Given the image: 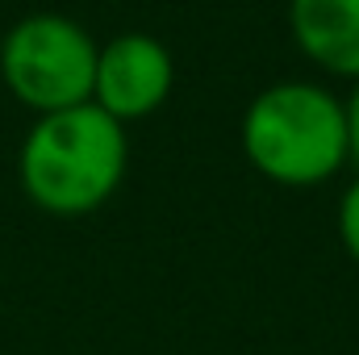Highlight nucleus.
<instances>
[{
	"label": "nucleus",
	"mask_w": 359,
	"mask_h": 355,
	"mask_svg": "<svg viewBox=\"0 0 359 355\" xmlns=\"http://www.w3.org/2000/svg\"><path fill=\"white\" fill-rule=\"evenodd\" d=\"M130 138L96 105L42 113L17 151V180L25 196L50 217L96 213L126 180Z\"/></svg>",
	"instance_id": "f257e3e1"
},
{
	"label": "nucleus",
	"mask_w": 359,
	"mask_h": 355,
	"mask_svg": "<svg viewBox=\"0 0 359 355\" xmlns=\"http://www.w3.org/2000/svg\"><path fill=\"white\" fill-rule=\"evenodd\" d=\"M243 155L271 184H326L351 163L347 100L309 80L268 84L243 113Z\"/></svg>",
	"instance_id": "f03ea898"
},
{
	"label": "nucleus",
	"mask_w": 359,
	"mask_h": 355,
	"mask_svg": "<svg viewBox=\"0 0 359 355\" xmlns=\"http://www.w3.org/2000/svg\"><path fill=\"white\" fill-rule=\"evenodd\" d=\"M96 38L67 13H29L0 38V80L25 109L59 113L92 100Z\"/></svg>",
	"instance_id": "7ed1b4c3"
},
{
	"label": "nucleus",
	"mask_w": 359,
	"mask_h": 355,
	"mask_svg": "<svg viewBox=\"0 0 359 355\" xmlns=\"http://www.w3.org/2000/svg\"><path fill=\"white\" fill-rule=\"evenodd\" d=\"M172 84H176L172 51L155 34H117L96 51L92 105L121 126L159 113L172 96Z\"/></svg>",
	"instance_id": "20e7f679"
},
{
	"label": "nucleus",
	"mask_w": 359,
	"mask_h": 355,
	"mask_svg": "<svg viewBox=\"0 0 359 355\" xmlns=\"http://www.w3.org/2000/svg\"><path fill=\"white\" fill-rule=\"evenodd\" d=\"M288 29L309 63L359 84V0H288Z\"/></svg>",
	"instance_id": "39448f33"
},
{
	"label": "nucleus",
	"mask_w": 359,
	"mask_h": 355,
	"mask_svg": "<svg viewBox=\"0 0 359 355\" xmlns=\"http://www.w3.org/2000/svg\"><path fill=\"white\" fill-rule=\"evenodd\" d=\"M339 239H343V251L359 264V180L347 184V192L339 201Z\"/></svg>",
	"instance_id": "423d86ee"
},
{
	"label": "nucleus",
	"mask_w": 359,
	"mask_h": 355,
	"mask_svg": "<svg viewBox=\"0 0 359 355\" xmlns=\"http://www.w3.org/2000/svg\"><path fill=\"white\" fill-rule=\"evenodd\" d=\"M347 130H351V163L359 168V84L347 100Z\"/></svg>",
	"instance_id": "0eeeda50"
}]
</instances>
